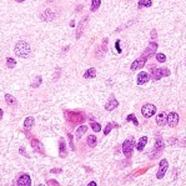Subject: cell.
Returning <instances> with one entry per match:
<instances>
[{"instance_id":"10","label":"cell","mask_w":186,"mask_h":186,"mask_svg":"<svg viewBox=\"0 0 186 186\" xmlns=\"http://www.w3.org/2000/svg\"><path fill=\"white\" fill-rule=\"evenodd\" d=\"M150 79H151V76H150L149 72H146V71H141V72L137 74L136 84H137V85H144V84H146Z\"/></svg>"},{"instance_id":"5","label":"cell","mask_w":186,"mask_h":186,"mask_svg":"<svg viewBox=\"0 0 186 186\" xmlns=\"http://www.w3.org/2000/svg\"><path fill=\"white\" fill-rule=\"evenodd\" d=\"M87 20H89V16H84V18L80 20L79 25L76 26V33H75V38H76V40H79V39L81 38V35L84 34V30H85V28H86Z\"/></svg>"},{"instance_id":"38","label":"cell","mask_w":186,"mask_h":186,"mask_svg":"<svg viewBox=\"0 0 186 186\" xmlns=\"http://www.w3.org/2000/svg\"><path fill=\"white\" fill-rule=\"evenodd\" d=\"M48 184H54V185H59L56 181H54V180H50V181H48Z\"/></svg>"},{"instance_id":"41","label":"cell","mask_w":186,"mask_h":186,"mask_svg":"<svg viewBox=\"0 0 186 186\" xmlns=\"http://www.w3.org/2000/svg\"><path fill=\"white\" fill-rule=\"evenodd\" d=\"M89 185H90V186H94V185H96V182H95V181H91Z\"/></svg>"},{"instance_id":"37","label":"cell","mask_w":186,"mask_h":186,"mask_svg":"<svg viewBox=\"0 0 186 186\" xmlns=\"http://www.w3.org/2000/svg\"><path fill=\"white\" fill-rule=\"evenodd\" d=\"M51 172H53V174H55V172H61V170H60V169H53Z\"/></svg>"},{"instance_id":"25","label":"cell","mask_w":186,"mask_h":186,"mask_svg":"<svg viewBox=\"0 0 186 186\" xmlns=\"http://www.w3.org/2000/svg\"><path fill=\"white\" fill-rule=\"evenodd\" d=\"M100 5H101V0H91V8H90L91 13H95L100 8Z\"/></svg>"},{"instance_id":"12","label":"cell","mask_w":186,"mask_h":186,"mask_svg":"<svg viewBox=\"0 0 186 186\" xmlns=\"http://www.w3.org/2000/svg\"><path fill=\"white\" fill-rule=\"evenodd\" d=\"M16 184L20 185V186H30L31 185V179H30V176L28 174H23L16 180Z\"/></svg>"},{"instance_id":"16","label":"cell","mask_w":186,"mask_h":186,"mask_svg":"<svg viewBox=\"0 0 186 186\" xmlns=\"http://www.w3.org/2000/svg\"><path fill=\"white\" fill-rule=\"evenodd\" d=\"M166 123H167V114L164 111V113H160L157 116H156V124L159 125V126H164V125H166Z\"/></svg>"},{"instance_id":"11","label":"cell","mask_w":186,"mask_h":186,"mask_svg":"<svg viewBox=\"0 0 186 186\" xmlns=\"http://www.w3.org/2000/svg\"><path fill=\"white\" fill-rule=\"evenodd\" d=\"M118 106H119V101L114 98V95H111L110 99H109V101L105 104V110H106V111H113V110H115Z\"/></svg>"},{"instance_id":"32","label":"cell","mask_w":186,"mask_h":186,"mask_svg":"<svg viewBox=\"0 0 186 186\" xmlns=\"http://www.w3.org/2000/svg\"><path fill=\"white\" fill-rule=\"evenodd\" d=\"M67 139H69V145L71 147V150H75V146H74V136L71 134H67Z\"/></svg>"},{"instance_id":"2","label":"cell","mask_w":186,"mask_h":186,"mask_svg":"<svg viewBox=\"0 0 186 186\" xmlns=\"http://www.w3.org/2000/svg\"><path fill=\"white\" fill-rule=\"evenodd\" d=\"M150 69H151V75L150 76H151V79L154 81H157V80H160L161 77H165V76H170V74H171V71L167 67H159V69H156V67H154V65H151Z\"/></svg>"},{"instance_id":"29","label":"cell","mask_w":186,"mask_h":186,"mask_svg":"<svg viewBox=\"0 0 186 186\" xmlns=\"http://www.w3.org/2000/svg\"><path fill=\"white\" fill-rule=\"evenodd\" d=\"M90 126H91V129L94 130L95 133H100V131H101V125H100L99 123H95V121H92V123L90 124Z\"/></svg>"},{"instance_id":"9","label":"cell","mask_w":186,"mask_h":186,"mask_svg":"<svg viewBox=\"0 0 186 186\" xmlns=\"http://www.w3.org/2000/svg\"><path fill=\"white\" fill-rule=\"evenodd\" d=\"M177 124H179V114L174 113V111L169 113L167 114V125L170 128H176Z\"/></svg>"},{"instance_id":"23","label":"cell","mask_w":186,"mask_h":186,"mask_svg":"<svg viewBox=\"0 0 186 186\" xmlns=\"http://www.w3.org/2000/svg\"><path fill=\"white\" fill-rule=\"evenodd\" d=\"M119 126H120V125H119V124H116V123H109V124L105 126V129H104V135H105V136H106V135H109V134H110V131H111L114 128H116V129H118Z\"/></svg>"},{"instance_id":"34","label":"cell","mask_w":186,"mask_h":186,"mask_svg":"<svg viewBox=\"0 0 186 186\" xmlns=\"http://www.w3.org/2000/svg\"><path fill=\"white\" fill-rule=\"evenodd\" d=\"M150 35H151V39L154 40V39H156V38H157V31H156L155 29H152V30H151V34H150Z\"/></svg>"},{"instance_id":"20","label":"cell","mask_w":186,"mask_h":186,"mask_svg":"<svg viewBox=\"0 0 186 186\" xmlns=\"http://www.w3.org/2000/svg\"><path fill=\"white\" fill-rule=\"evenodd\" d=\"M5 101H7V104H8L9 106H12V108H16V105H18L16 99H15L14 96H12L10 94H5Z\"/></svg>"},{"instance_id":"6","label":"cell","mask_w":186,"mask_h":186,"mask_svg":"<svg viewBox=\"0 0 186 186\" xmlns=\"http://www.w3.org/2000/svg\"><path fill=\"white\" fill-rule=\"evenodd\" d=\"M167 169H169V162H167L166 159H162V160L159 162V170H157L156 177H157V179H162V177L166 175Z\"/></svg>"},{"instance_id":"21","label":"cell","mask_w":186,"mask_h":186,"mask_svg":"<svg viewBox=\"0 0 186 186\" xmlns=\"http://www.w3.org/2000/svg\"><path fill=\"white\" fill-rule=\"evenodd\" d=\"M146 144H147V137H146V136H142V137L137 141V144H136V150H137V151H142V150L145 149Z\"/></svg>"},{"instance_id":"17","label":"cell","mask_w":186,"mask_h":186,"mask_svg":"<svg viewBox=\"0 0 186 186\" xmlns=\"http://www.w3.org/2000/svg\"><path fill=\"white\" fill-rule=\"evenodd\" d=\"M59 144H60V147H59V155H60V157H66L67 150H66V142H65V140L61 137L60 141H59Z\"/></svg>"},{"instance_id":"39","label":"cell","mask_w":186,"mask_h":186,"mask_svg":"<svg viewBox=\"0 0 186 186\" xmlns=\"http://www.w3.org/2000/svg\"><path fill=\"white\" fill-rule=\"evenodd\" d=\"M3 114H4V113H3V110H2V109H0V120H2V119H3Z\"/></svg>"},{"instance_id":"31","label":"cell","mask_w":186,"mask_h":186,"mask_svg":"<svg viewBox=\"0 0 186 186\" xmlns=\"http://www.w3.org/2000/svg\"><path fill=\"white\" fill-rule=\"evenodd\" d=\"M40 84H41V76H36L35 81L31 84V86H33V87H39V86H40Z\"/></svg>"},{"instance_id":"42","label":"cell","mask_w":186,"mask_h":186,"mask_svg":"<svg viewBox=\"0 0 186 186\" xmlns=\"http://www.w3.org/2000/svg\"><path fill=\"white\" fill-rule=\"evenodd\" d=\"M23 2H25V0H16V3H23Z\"/></svg>"},{"instance_id":"19","label":"cell","mask_w":186,"mask_h":186,"mask_svg":"<svg viewBox=\"0 0 186 186\" xmlns=\"http://www.w3.org/2000/svg\"><path fill=\"white\" fill-rule=\"evenodd\" d=\"M86 131H87V126H86V125H81V126H79V128L76 129V133H75V137H76V140H80V139L82 137V135H84Z\"/></svg>"},{"instance_id":"26","label":"cell","mask_w":186,"mask_h":186,"mask_svg":"<svg viewBox=\"0 0 186 186\" xmlns=\"http://www.w3.org/2000/svg\"><path fill=\"white\" fill-rule=\"evenodd\" d=\"M126 123H133L135 126H139V120L136 119V116L134 115V114H130V115H128V118H126V120H125Z\"/></svg>"},{"instance_id":"1","label":"cell","mask_w":186,"mask_h":186,"mask_svg":"<svg viewBox=\"0 0 186 186\" xmlns=\"http://www.w3.org/2000/svg\"><path fill=\"white\" fill-rule=\"evenodd\" d=\"M14 53L16 54V56L19 58H23V59H26L30 56L31 54V48L29 45V43L24 41V40H20L16 43L15 48H14Z\"/></svg>"},{"instance_id":"3","label":"cell","mask_w":186,"mask_h":186,"mask_svg":"<svg viewBox=\"0 0 186 186\" xmlns=\"http://www.w3.org/2000/svg\"><path fill=\"white\" fill-rule=\"evenodd\" d=\"M123 152H124V155L129 159V157H131L133 156V150H134V147H135V139H130V140H125L124 142H123Z\"/></svg>"},{"instance_id":"28","label":"cell","mask_w":186,"mask_h":186,"mask_svg":"<svg viewBox=\"0 0 186 186\" xmlns=\"http://www.w3.org/2000/svg\"><path fill=\"white\" fill-rule=\"evenodd\" d=\"M96 136L95 135H89L87 136V146H94L96 144Z\"/></svg>"},{"instance_id":"8","label":"cell","mask_w":186,"mask_h":186,"mask_svg":"<svg viewBox=\"0 0 186 186\" xmlns=\"http://www.w3.org/2000/svg\"><path fill=\"white\" fill-rule=\"evenodd\" d=\"M157 48H159V45H157V43H155V41H151L150 44H149V46H147V49L144 51V56H146L147 59L149 58H151V56H154L155 54H156V50H157Z\"/></svg>"},{"instance_id":"4","label":"cell","mask_w":186,"mask_h":186,"mask_svg":"<svg viewBox=\"0 0 186 186\" xmlns=\"http://www.w3.org/2000/svg\"><path fill=\"white\" fill-rule=\"evenodd\" d=\"M141 114L145 119H150L151 116H154L156 114V106L154 104H145L142 108H141Z\"/></svg>"},{"instance_id":"7","label":"cell","mask_w":186,"mask_h":186,"mask_svg":"<svg viewBox=\"0 0 186 186\" xmlns=\"http://www.w3.org/2000/svg\"><path fill=\"white\" fill-rule=\"evenodd\" d=\"M146 61H147V58H146V56H144V55H141L139 59H136V60L131 64L130 69H131L133 71H136V70H139V69L144 67V66H145V64H146Z\"/></svg>"},{"instance_id":"27","label":"cell","mask_w":186,"mask_h":186,"mask_svg":"<svg viewBox=\"0 0 186 186\" xmlns=\"http://www.w3.org/2000/svg\"><path fill=\"white\" fill-rule=\"evenodd\" d=\"M7 66H8L9 69L15 67V66H16V60H15L14 58H12V56L7 58Z\"/></svg>"},{"instance_id":"35","label":"cell","mask_w":186,"mask_h":186,"mask_svg":"<svg viewBox=\"0 0 186 186\" xmlns=\"http://www.w3.org/2000/svg\"><path fill=\"white\" fill-rule=\"evenodd\" d=\"M169 142H170L171 145H174V144H176V142H177V139H175V137H171V139L169 140Z\"/></svg>"},{"instance_id":"30","label":"cell","mask_w":186,"mask_h":186,"mask_svg":"<svg viewBox=\"0 0 186 186\" xmlns=\"http://www.w3.org/2000/svg\"><path fill=\"white\" fill-rule=\"evenodd\" d=\"M155 56H156V60L159 61V63H165L166 61V56L164 55V54H161V53H159V54H155Z\"/></svg>"},{"instance_id":"14","label":"cell","mask_w":186,"mask_h":186,"mask_svg":"<svg viewBox=\"0 0 186 186\" xmlns=\"http://www.w3.org/2000/svg\"><path fill=\"white\" fill-rule=\"evenodd\" d=\"M30 144H31V146H33V149L36 151V152H39V154H44V146H43V144L38 140V139H31V141H30Z\"/></svg>"},{"instance_id":"22","label":"cell","mask_w":186,"mask_h":186,"mask_svg":"<svg viewBox=\"0 0 186 186\" xmlns=\"http://www.w3.org/2000/svg\"><path fill=\"white\" fill-rule=\"evenodd\" d=\"M96 76V69L95 67H89L85 74H84V77L85 79H94Z\"/></svg>"},{"instance_id":"40","label":"cell","mask_w":186,"mask_h":186,"mask_svg":"<svg viewBox=\"0 0 186 186\" xmlns=\"http://www.w3.org/2000/svg\"><path fill=\"white\" fill-rule=\"evenodd\" d=\"M74 25H75V21H74V20H71V21H70V26H71V28H74Z\"/></svg>"},{"instance_id":"36","label":"cell","mask_w":186,"mask_h":186,"mask_svg":"<svg viewBox=\"0 0 186 186\" xmlns=\"http://www.w3.org/2000/svg\"><path fill=\"white\" fill-rule=\"evenodd\" d=\"M20 154H23L24 156H28V152L24 150V147H20Z\"/></svg>"},{"instance_id":"15","label":"cell","mask_w":186,"mask_h":186,"mask_svg":"<svg viewBox=\"0 0 186 186\" xmlns=\"http://www.w3.org/2000/svg\"><path fill=\"white\" fill-rule=\"evenodd\" d=\"M164 147H165L164 140H162L161 137H157V140L155 141V145H154V151L156 152V155H159V154L164 150ZM156 155H155V157H156Z\"/></svg>"},{"instance_id":"33","label":"cell","mask_w":186,"mask_h":186,"mask_svg":"<svg viewBox=\"0 0 186 186\" xmlns=\"http://www.w3.org/2000/svg\"><path fill=\"white\" fill-rule=\"evenodd\" d=\"M115 49L118 50V53H119V54H121V53H123V50H121V48H120V40H116V43H115Z\"/></svg>"},{"instance_id":"13","label":"cell","mask_w":186,"mask_h":186,"mask_svg":"<svg viewBox=\"0 0 186 186\" xmlns=\"http://www.w3.org/2000/svg\"><path fill=\"white\" fill-rule=\"evenodd\" d=\"M55 16H56V15H55V13H54V12H51L50 9H46V10H44V12L40 14V19H41V20H44V21H51Z\"/></svg>"},{"instance_id":"24","label":"cell","mask_w":186,"mask_h":186,"mask_svg":"<svg viewBox=\"0 0 186 186\" xmlns=\"http://www.w3.org/2000/svg\"><path fill=\"white\" fill-rule=\"evenodd\" d=\"M152 5V2L151 0H139L137 3V8L139 9H142V8H150Z\"/></svg>"},{"instance_id":"18","label":"cell","mask_w":186,"mask_h":186,"mask_svg":"<svg viewBox=\"0 0 186 186\" xmlns=\"http://www.w3.org/2000/svg\"><path fill=\"white\" fill-rule=\"evenodd\" d=\"M34 123H35V119L33 116H28L25 120H24V129L26 131H29L33 126H34Z\"/></svg>"}]
</instances>
